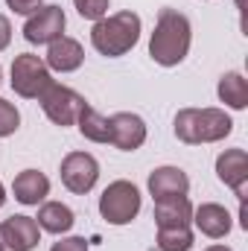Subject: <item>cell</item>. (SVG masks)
Here are the masks:
<instances>
[{"mask_svg":"<svg viewBox=\"0 0 248 251\" xmlns=\"http://www.w3.org/2000/svg\"><path fill=\"white\" fill-rule=\"evenodd\" d=\"M9 41H12V24L6 15H0V50H6Z\"/></svg>","mask_w":248,"mask_h":251,"instance_id":"obj_25","label":"cell"},{"mask_svg":"<svg viewBox=\"0 0 248 251\" xmlns=\"http://www.w3.org/2000/svg\"><path fill=\"white\" fill-rule=\"evenodd\" d=\"M204 251H231L228 246H210V249H204Z\"/></svg>","mask_w":248,"mask_h":251,"instance_id":"obj_26","label":"cell"},{"mask_svg":"<svg viewBox=\"0 0 248 251\" xmlns=\"http://www.w3.org/2000/svg\"><path fill=\"white\" fill-rule=\"evenodd\" d=\"M12 193L21 204H38L50 196V178L38 170H24L15 176L12 181Z\"/></svg>","mask_w":248,"mask_h":251,"instance_id":"obj_15","label":"cell"},{"mask_svg":"<svg viewBox=\"0 0 248 251\" xmlns=\"http://www.w3.org/2000/svg\"><path fill=\"white\" fill-rule=\"evenodd\" d=\"M108 3L111 0H73V6H76V12L85 18V21H99V18H105V12H108Z\"/></svg>","mask_w":248,"mask_h":251,"instance_id":"obj_22","label":"cell"},{"mask_svg":"<svg viewBox=\"0 0 248 251\" xmlns=\"http://www.w3.org/2000/svg\"><path fill=\"white\" fill-rule=\"evenodd\" d=\"M76 126H79V131H82V137L85 140H94V143H111V123H108V117H102L94 105H82V111H79V117H76Z\"/></svg>","mask_w":248,"mask_h":251,"instance_id":"obj_18","label":"cell"},{"mask_svg":"<svg viewBox=\"0 0 248 251\" xmlns=\"http://www.w3.org/2000/svg\"><path fill=\"white\" fill-rule=\"evenodd\" d=\"M216 178L237 193L240 201H246L248 190V152L246 149H225L216 158Z\"/></svg>","mask_w":248,"mask_h":251,"instance_id":"obj_10","label":"cell"},{"mask_svg":"<svg viewBox=\"0 0 248 251\" xmlns=\"http://www.w3.org/2000/svg\"><path fill=\"white\" fill-rule=\"evenodd\" d=\"M41 243V228L32 216H9L0 222V251H32Z\"/></svg>","mask_w":248,"mask_h":251,"instance_id":"obj_9","label":"cell"},{"mask_svg":"<svg viewBox=\"0 0 248 251\" xmlns=\"http://www.w3.org/2000/svg\"><path fill=\"white\" fill-rule=\"evenodd\" d=\"M3 201H6V187L0 184V207H3Z\"/></svg>","mask_w":248,"mask_h":251,"instance_id":"obj_27","label":"cell"},{"mask_svg":"<svg viewBox=\"0 0 248 251\" xmlns=\"http://www.w3.org/2000/svg\"><path fill=\"white\" fill-rule=\"evenodd\" d=\"M140 38V15L125 9V12H114L108 18H99L91 29V44L99 56L117 59L125 56Z\"/></svg>","mask_w":248,"mask_h":251,"instance_id":"obj_2","label":"cell"},{"mask_svg":"<svg viewBox=\"0 0 248 251\" xmlns=\"http://www.w3.org/2000/svg\"><path fill=\"white\" fill-rule=\"evenodd\" d=\"M216 94H219V100H222L228 108L243 111V108L248 105V79L243 76V73L231 70V73H225V76L219 79Z\"/></svg>","mask_w":248,"mask_h":251,"instance_id":"obj_19","label":"cell"},{"mask_svg":"<svg viewBox=\"0 0 248 251\" xmlns=\"http://www.w3.org/2000/svg\"><path fill=\"white\" fill-rule=\"evenodd\" d=\"M18 126H21V114H18V108H15L9 100H3V97H0V137L15 134V131H18Z\"/></svg>","mask_w":248,"mask_h":251,"instance_id":"obj_21","label":"cell"},{"mask_svg":"<svg viewBox=\"0 0 248 251\" xmlns=\"http://www.w3.org/2000/svg\"><path fill=\"white\" fill-rule=\"evenodd\" d=\"M111 123V143L123 152H134L146 143V123L143 117L131 114V111H120L114 117H108Z\"/></svg>","mask_w":248,"mask_h":251,"instance_id":"obj_11","label":"cell"},{"mask_svg":"<svg viewBox=\"0 0 248 251\" xmlns=\"http://www.w3.org/2000/svg\"><path fill=\"white\" fill-rule=\"evenodd\" d=\"M38 102H41L44 114H47L53 123L62 126V128H67V126L76 123V117H79V111H82V105H85V97L76 94V91L67 88V85L53 82V85L38 97Z\"/></svg>","mask_w":248,"mask_h":251,"instance_id":"obj_6","label":"cell"},{"mask_svg":"<svg viewBox=\"0 0 248 251\" xmlns=\"http://www.w3.org/2000/svg\"><path fill=\"white\" fill-rule=\"evenodd\" d=\"M53 85L50 67L44 59L32 56V53H21L12 62V91L24 100H38L47 88Z\"/></svg>","mask_w":248,"mask_h":251,"instance_id":"obj_5","label":"cell"},{"mask_svg":"<svg viewBox=\"0 0 248 251\" xmlns=\"http://www.w3.org/2000/svg\"><path fill=\"white\" fill-rule=\"evenodd\" d=\"M85 62V50H82V44L76 41V38H56L53 44H47V59L44 64L50 67V70H56V73H73V70H79Z\"/></svg>","mask_w":248,"mask_h":251,"instance_id":"obj_12","label":"cell"},{"mask_svg":"<svg viewBox=\"0 0 248 251\" xmlns=\"http://www.w3.org/2000/svg\"><path fill=\"white\" fill-rule=\"evenodd\" d=\"M158 249L161 251H190L193 249V231H190V225L158 228Z\"/></svg>","mask_w":248,"mask_h":251,"instance_id":"obj_20","label":"cell"},{"mask_svg":"<svg viewBox=\"0 0 248 251\" xmlns=\"http://www.w3.org/2000/svg\"><path fill=\"white\" fill-rule=\"evenodd\" d=\"M35 222H38V228L41 231H47V234H67L70 228H73V222H76V216H73V210L62 204V201H44L41 207H38V216H35Z\"/></svg>","mask_w":248,"mask_h":251,"instance_id":"obj_17","label":"cell"},{"mask_svg":"<svg viewBox=\"0 0 248 251\" xmlns=\"http://www.w3.org/2000/svg\"><path fill=\"white\" fill-rule=\"evenodd\" d=\"M99 213L108 225H128L140 213V190L131 181H111L99 196Z\"/></svg>","mask_w":248,"mask_h":251,"instance_id":"obj_4","label":"cell"},{"mask_svg":"<svg viewBox=\"0 0 248 251\" xmlns=\"http://www.w3.org/2000/svg\"><path fill=\"white\" fill-rule=\"evenodd\" d=\"M175 137L181 143H216L234 131V120L222 108H181L175 114Z\"/></svg>","mask_w":248,"mask_h":251,"instance_id":"obj_3","label":"cell"},{"mask_svg":"<svg viewBox=\"0 0 248 251\" xmlns=\"http://www.w3.org/2000/svg\"><path fill=\"white\" fill-rule=\"evenodd\" d=\"M193 222H196V228H198L204 237H210V240H222V237H228V231L234 228L231 213H228L222 204H216V201L198 204V207L193 210Z\"/></svg>","mask_w":248,"mask_h":251,"instance_id":"obj_13","label":"cell"},{"mask_svg":"<svg viewBox=\"0 0 248 251\" xmlns=\"http://www.w3.org/2000/svg\"><path fill=\"white\" fill-rule=\"evenodd\" d=\"M193 41V29L187 15L178 9H161L155 21V32L149 38V56L161 67H175L187 59Z\"/></svg>","mask_w":248,"mask_h":251,"instance_id":"obj_1","label":"cell"},{"mask_svg":"<svg viewBox=\"0 0 248 251\" xmlns=\"http://www.w3.org/2000/svg\"><path fill=\"white\" fill-rule=\"evenodd\" d=\"M0 82H3V70H0Z\"/></svg>","mask_w":248,"mask_h":251,"instance_id":"obj_28","label":"cell"},{"mask_svg":"<svg viewBox=\"0 0 248 251\" xmlns=\"http://www.w3.org/2000/svg\"><path fill=\"white\" fill-rule=\"evenodd\" d=\"M50 251H88V240L85 237H64L59 243H53Z\"/></svg>","mask_w":248,"mask_h":251,"instance_id":"obj_23","label":"cell"},{"mask_svg":"<svg viewBox=\"0 0 248 251\" xmlns=\"http://www.w3.org/2000/svg\"><path fill=\"white\" fill-rule=\"evenodd\" d=\"M64 26H67V18L62 6H41L35 15L26 18L24 38L29 44H53L56 38H62Z\"/></svg>","mask_w":248,"mask_h":251,"instance_id":"obj_8","label":"cell"},{"mask_svg":"<svg viewBox=\"0 0 248 251\" xmlns=\"http://www.w3.org/2000/svg\"><path fill=\"white\" fill-rule=\"evenodd\" d=\"M59 176H62V184L70 193L85 196V193L94 190L97 178H99V164L91 152H67L62 158Z\"/></svg>","mask_w":248,"mask_h":251,"instance_id":"obj_7","label":"cell"},{"mask_svg":"<svg viewBox=\"0 0 248 251\" xmlns=\"http://www.w3.org/2000/svg\"><path fill=\"white\" fill-rule=\"evenodd\" d=\"M6 3H9V9L15 15H26V18L41 9V0H6Z\"/></svg>","mask_w":248,"mask_h":251,"instance_id":"obj_24","label":"cell"},{"mask_svg":"<svg viewBox=\"0 0 248 251\" xmlns=\"http://www.w3.org/2000/svg\"><path fill=\"white\" fill-rule=\"evenodd\" d=\"M193 222V204L187 196H167L155 201V225L173 228V225H190Z\"/></svg>","mask_w":248,"mask_h":251,"instance_id":"obj_16","label":"cell"},{"mask_svg":"<svg viewBox=\"0 0 248 251\" xmlns=\"http://www.w3.org/2000/svg\"><path fill=\"white\" fill-rule=\"evenodd\" d=\"M190 178L181 167H158L149 173V193L152 199H167V196H187Z\"/></svg>","mask_w":248,"mask_h":251,"instance_id":"obj_14","label":"cell"}]
</instances>
